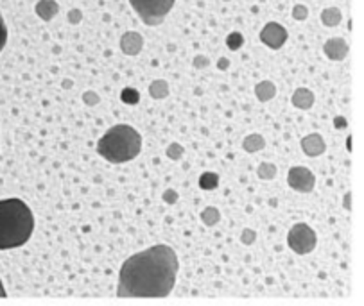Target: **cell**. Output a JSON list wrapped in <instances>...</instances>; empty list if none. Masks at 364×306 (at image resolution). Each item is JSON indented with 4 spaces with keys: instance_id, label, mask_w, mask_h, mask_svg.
I'll return each instance as SVG.
<instances>
[{
    "instance_id": "6da1fadb",
    "label": "cell",
    "mask_w": 364,
    "mask_h": 306,
    "mask_svg": "<svg viewBox=\"0 0 364 306\" xmlns=\"http://www.w3.org/2000/svg\"><path fill=\"white\" fill-rule=\"evenodd\" d=\"M180 269L173 247L166 244L133 254L119 271V297H167L176 285Z\"/></svg>"
},
{
    "instance_id": "7a4b0ae2",
    "label": "cell",
    "mask_w": 364,
    "mask_h": 306,
    "mask_svg": "<svg viewBox=\"0 0 364 306\" xmlns=\"http://www.w3.org/2000/svg\"><path fill=\"white\" fill-rule=\"evenodd\" d=\"M34 231V215L22 199L0 201V251L15 249L29 242Z\"/></svg>"
},
{
    "instance_id": "3957f363",
    "label": "cell",
    "mask_w": 364,
    "mask_h": 306,
    "mask_svg": "<svg viewBox=\"0 0 364 306\" xmlns=\"http://www.w3.org/2000/svg\"><path fill=\"white\" fill-rule=\"evenodd\" d=\"M142 151V136L135 127L128 124H117L109 127L101 140L97 142L99 156L109 163H126L135 160Z\"/></svg>"
},
{
    "instance_id": "277c9868",
    "label": "cell",
    "mask_w": 364,
    "mask_h": 306,
    "mask_svg": "<svg viewBox=\"0 0 364 306\" xmlns=\"http://www.w3.org/2000/svg\"><path fill=\"white\" fill-rule=\"evenodd\" d=\"M129 4L146 26L154 27L166 20L173 9L174 0H129Z\"/></svg>"
},
{
    "instance_id": "5b68a950",
    "label": "cell",
    "mask_w": 364,
    "mask_h": 306,
    "mask_svg": "<svg viewBox=\"0 0 364 306\" xmlns=\"http://www.w3.org/2000/svg\"><path fill=\"white\" fill-rule=\"evenodd\" d=\"M318 244V235L314 229L305 222H298L289 229L287 235V246L294 251L296 254H309L316 249Z\"/></svg>"
},
{
    "instance_id": "8992f818",
    "label": "cell",
    "mask_w": 364,
    "mask_h": 306,
    "mask_svg": "<svg viewBox=\"0 0 364 306\" xmlns=\"http://www.w3.org/2000/svg\"><path fill=\"white\" fill-rule=\"evenodd\" d=\"M287 183L293 190L300 192V194H309L314 190L316 176L307 167H293L287 174Z\"/></svg>"
},
{
    "instance_id": "52a82bcc",
    "label": "cell",
    "mask_w": 364,
    "mask_h": 306,
    "mask_svg": "<svg viewBox=\"0 0 364 306\" xmlns=\"http://www.w3.org/2000/svg\"><path fill=\"white\" fill-rule=\"evenodd\" d=\"M260 40L271 49H280L287 41V31L277 22H269L260 33Z\"/></svg>"
},
{
    "instance_id": "ba28073f",
    "label": "cell",
    "mask_w": 364,
    "mask_h": 306,
    "mask_svg": "<svg viewBox=\"0 0 364 306\" xmlns=\"http://www.w3.org/2000/svg\"><path fill=\"white\" fill-rule=\"evenodd\" d=\"M301 149H304V153L307 154V156L316 158V156H321V154L325 153L327 146H325L323 136L318 135V133H314V135H309L305 136V138H301Z\"/></svg>"
},
{
    "instance_id": "9c48e42d",
    "label": "cell",
    "mask_w": 364,
    "mask_h": 306,
    "mask_svg": "<svg viewBox=\"0 0 364 306\" xmlns=\"http://www.w3.org/2000/svg\"><path fill=\"white\" fill-rule=\"evenodd\" d=\"M293 104L300 109H309L314 104V95L309 90H305V88H300V90H296V94L293 95Z\"/></svg>"
},
{
    "instance_id": "30bf717a",
    "label": "cell",
    "mask_w": 364,
    "mask_h": 306,
    "mask_svg": "<svg viewBox=\"0 0 364 306\" xmlns=\"http://www.w3.org/2000/svg\"><path fill=\"white\" fill-rule=\"evenodd\" d=\"M339 47H346L345 41H343V40H331V41H328L327 47H325V53L328 54V58H331V60H343V58H345L346 50H348V49L339 50Z\"/></svg>"
},
{
    "instance_id": "8fae6325",
    "label": "cell",
    "mask_w": 364,
    "mask_h": 306,
    "mask_svg": "<svg viewBox=\"0 0 364 306\" xmlns=\"http://www.w3.org/2000/svg\"><path fill=\"white\" fill-rule=\"evenodd\" d=\"M242 147H245L246 153H259V151H262L266 147V140L260 135H250L242 142Z\"/></svg>"
},
{
    "instance_id": "7c38bea8",
    "label": "cell",
    "mask_w": 364,
    "mask_h": 306,
    "mask_svg": "<svg viewBox=\"0 0 364 306\" xmlns=\"http://www.w3.org/2000/svg\"><path fill=\"white\" fill-rule=\"evenodd\" d=\"M201 221H203L205 226L212 228V226H215L221 221V212H219L215 206H208V208H205L203 212H201Z\"/></svg>"
},
{
    "instance_id": "4fadbf2b",
    "label": "cell",
    "mask_w": 364,
    "mask_h": 306,
    "mask_svg": "<svg viewBox=\"0 0 364 306\" xmlns=\"http://www.w3.org/2000/svg\"><path fill=\"white\" fill-rule=\"evenodd\" d=\"M277 165L273 163H260L259 168H257V176L260 177V180L264 181H269V180H274L277 177Z\"/></svg>"
},
{
    "instance_id": "5bb4252c",
    "label": "cell",
    "mask_w": 364,
    "mask_h": 306,
    "mask_svg": "<svg viewBox=\"0 0 364 306\" xmlns=\"http://www.w3.org/2000/svg\"><path fill=\"white\" fill-rule=\"evenodd\" d=\"M219 185V176L214 174V172H205L203 176L199 177V187L203 190H210V188H215Z\"/></svg>"
},
{
    "instance_id": "9a60e30c",
    "label": "cell",
    "mask_w": 364,
    "mask_h": 306,
    "mask_svg": "<svg viewBox=\"0 0 364 306\" xmlns=\"http://www.w3.org/2000/svg\"><path fill=\"white\" fill-rule=\"evenodd\" d=\"M257 97L260 99L262 102L269 101V99H273L274 95V86L271 84V82H260L259 86H257Z\"/></svg>"
},
{
    "instance_id": "2e32d148",
    "label": "cell",
    "mask_w": 364,
    "mask_h": 306,
    "mask_svg": "<svg viewBox=\"0 0 364 306\" xmlns=\"http://www.w3.org/2000/svg\"><path fill=\"white\" fill-rule=\"evenodd\" d=\"M321 20L327 23V26H336V23L341 20V13H339V9H327V11L321 15Z\"/></svg>"
},
{
    "instance_id": "e0dca14e",
    "label": "cell",
    "mask_w": 364,
    "mask_h": 306,
    "mask_svg": "<svg viewBox=\"0 0 364 306\" xmlns=\"http://www.w3.org/2000/svg\"><path fill=\"white\" fill-rule=\"evenodd\" d=\"M166 94H167L166 82L158 81V82H154L153 86H151V95H153L154 99H164V97H166Z\"/></svg>"
},
{
    "instance_id": "ac0fdd59",
    "label": "cell",
    "mask_w": 364,
    "mask_h": 306,
    "mask_svg": "<svg viewBox=\"0 0 364 306\" xmlns=\"http://www.w3.org/2000/svg\"><path fill=\"white\" fill-rule=\"evenodd\" d=\"M255 240H257V231H253V229L250 228L242 229V233H240V242L245 244V246H252V244H255Z\"/></svg>"
},
{
    "instance_id": "d6986e66",
    "label": "cell",
    "mask_w": 364,
    "mask_h": 306,
    "mask_svg": "<svg viewBox=\"0 0 364 306\" xmlns=\"http://www.w3.org/2000/svg\"><path fill=\"white\" fill-rule=\"evenodd\" d=\"M183 147L180 146V143H171L169 147H167V156L171 158V160H180L181 156H183Z\"/></svg>"
},
{
    "instance_id": "ffe728a7",
    "label": "cell",
    "mask_w": 364,
    "mask_h": 306,
    "mask_svg": "<svg viewBox=\"0 0 364 306\" xmlns=\"http://www.w3.org/2000/svg\"><path fill=\"white\" fill-rule=\"evenodd\" d=\"M6 41H8V27H6L4 16L0 13V53L6 47Z\"/></svg>"
},
{
    "instance_id": "44dd1931",
    "label": "cell",
    "mask_w": 364,
    "mask_h": 306,
    "mask_svg": "<svg viewBox=\"0 0 364 306\" xmlns=\"http://www.w3.org/2000/svg\"><path fill=\"white\" fill-rule=\"evenodd\" d=\"M164 201H166L167 204H174V202L178 201V192L167 190L166 194H164Z\"/></svg>"
},
{
    "instance_id": "7402d4cb",
    "label": "cell",
    "mask_w": 364,
    "mask_h": 306,
    "mask_svg": "<svg viewBox=\"0 0 364 306\" xmlns=\"http://www.w3.org/2000/svg\"><path fill=\"white\" fill-rule=\"evenodd\" d=\"M8 295V292H6L4 285H2V281H0V297H6Z\"/></svg>"
},
{
    "instance_id": "603a6c76",
    "label": "cell",
    "mask_w": 364,
    "mask_h": 306,
    "mask_svg": "<svg viewBox=\"0 0 364 306\" xmlns=\"http://www.w3.org/2000/svg\"><path fill=\"white\" fill-rule=\"evenodd\" d=\"M345 208L350 209V194L345 195Z\"/></svg>"
},
{
    "instance_id": "cb8c5ba5",
    "label": "cell",
    "mask_w": 364,
    "mask_h": 306,
    "mask_svg": "<svg viewBox=\"0 0 364 306\" xmlns=\"http://www.w3.org/2000/svg\"><path fill=\"white\" fill-rule=\"evenodd\" d=\"M336 126H345V122H343V119H336Z\"/></svg>"
}]
</instances>
